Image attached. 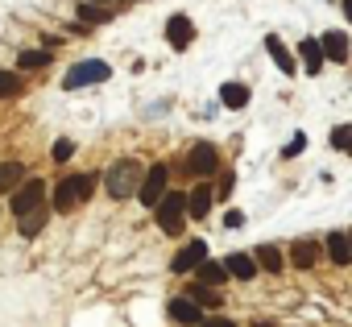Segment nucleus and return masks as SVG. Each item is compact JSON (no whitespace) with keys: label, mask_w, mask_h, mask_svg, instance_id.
Listing matches in <instances>:
<instances>
[{"label":"nucleus","mask_w":352,"mask_h":327,"mask_svg":"<svg viewBox=\"0 0 352 327\" xmlns=\"http://www.w3.org/2000/svg\"><path fill=\"white\" fill-rule=\"evenodd\" d=\"M141 179H145L141 161H133V157H120V161H112V166H108V174H104V187H108V195H112V199H133V195L141 191Z\"/></svg>","instance_id":"f257e3e1"},{"label":"nucleus","mask_w":352,"mask_h":327,"mask_svg":"<svg viewBox=\"0 0 352 327\" xmlns=\"http://www.w3.org/2000/svg\"><path fill=\"white\" fill-rule=\"evenodd\" d=\"M91 191H96V174H67V179L54 187V199H50V207H54V212H71L75 203L91 199Z\"/></svg>","instance_id":"f03ea898"},{"label":"nucleus","mask_w":352,"mask_h":327,"mask_svg":"<svg viewBox=\"0 0 352 327\" xmlns=\"http://www.w3.org/2000/svg\"><path fill=\"white\" fill-rule=\"evenodd\" d=\"M153 216H157V228L162 232H183V224H187V195L183 191H166L162 195V203L153 207Z\"/></svg>","instance_id":"7ed1b4c3"},{"label":"nucleus","mask_w":352,"mask_h":327,"mask_svg":"<svg viewBox=\"0 0 352 327\" xmlns=\"http://www.w3.org/2000/svg\"><path fill=\"white\" fill-rule=\"evenodd\" d=\"M112 75V67L104 63V58H87V63H75L67 75H63V87L67 91H75V87H91V83H104Z\"/></svg>","instance_id":"20e7f679"},{"label":"nucleus","mask_w":352,"mask_h":327,"mask_svg":"<svg viewBox=\"0 0 352 327\" xmlns=\"http://www.w3.org/2000/svg\"><path fill=\"white\" fill-rule=\"evenodd\" d=\"M183 170H191L195 179H212L220 170V149L212 141H195L191 153H187V161H183Z\"/></svg>","instance_id":"39448f33"},{"label":"nucleus","mask_w":352,"mask_h":327,"mask_svg":"<svg viewBox=\"0 0 352 327\" xmlns=\"http://www.w3.org/2000/svg\"><path fill=\"white\" fill-rule=\"evenodd\" d=\"M166 183H170V166H166V161H153V166L145 170V179H141L137 199H141L145 207H157V203H162V195H166Z\"/></svg>","instance_id":"423d86ee"},{"label":"nucleus","mask_w":352,"mask_h":327,"mask_svg":"<svg viewBox=\"0 0 352 327\" xmlns=\"http://www.w3.org/2000/svg\"><path fill=\"white\" fill-rule=\"evenodd\" d=\"M166 311H170L174 323H183V327H199V323H204V306H199L191 294H174V298L166 302Z\"/></svg>","instance_id":"0eeeda50"},{"label":"nucleus","mask_w":352,"mask_h":327,"mask_svg":"<svg viewBox=\"0 0 352 327\" xmlns=\"http://www.w3.org/2000/svg\"><path fill=\"white\" fill-rule=\"evenodd\" d=\"M166 42H170V50H191V42H195V21H191L187 13H174V17L166 21Z\"/></svg>","instance_id":"6e6552de"},{"label":"nucleus","mask_w":352,"mask_h":327,"mask_svg":"<svg viewBox=\"0 0 352 327\" xmlns=\"http://www.w3.org/2000/svg\"><path fill=\"white\" fill-rule=\"evenodd\" d=\"M204 261H208V245H204V240H187L179 253H174L170 269H174V273H195Z\"/></svg>","instance_id":"1a4fd4ad"},{"label":"nucleus","mask_w":352,"mask_h":327,"mask_svg":"<svg viewBox=\"0 0 352 327\" xmlns=\"http://www.w3.org/2000/svg\"><path fill=\"white\" fill-rule=\"evenodd\" d=\"M42 203H46V183H42V179H30L25 187H17V195H13L9 207H13L17 216H25V212H34V207H42Z\"/></svg>","instance_id":"9d476101"},{"label":"nucleus","mask_w":352,"mask_h":327,"mask_svg":"<svg viewBox=\"0 0 352 327\" xmlns=\"http://www.w3.org/2000/svg\"><path fill=\"white\" fill-rule=\"evenodd\" d=\"M298 58H302V71H307L311 79H319L323 67H327V54H323V42H319V38H302V42H298Z\"/></svg>","instance_id":"9b49d317"},{"label":"nucleus","mask_w":352,"mask_h":327,"mask_svg":"<svg viewBox=\"0 0 352 327\" xmlns=\"http://www.w3.org/2000/svg\"><path fill=\"white\" fill-rule=\"evenodd\" d=\"M323 253H327V249H323L319 240H294V245H290V265H294V269H315Z\"/></svg>","instance_id":"f8f14e48"},{"label":"nucleus","mask_w":352,"mask_h":327,"mask_svg":"<svg viewBox=\"0 0 352 327\" xmlns=\"http://www.w3.org/2000/svg\"><path fill=\"white\" fill-rule=\"evenodd\" d=\"M212 207H216V191H212L208 183H199V187L187 195V216H191V220H208Z\"/></svg>","instance_id":"ddd939ff"},{"label":"nucleus","mask_w":352,"mask_h":327,"mask_svg":"<svg viewBox=\"0 0 352 327\" xmlns=\"http://www.w3.org/2000/svg\"><path fill=\"white\" fill-rule=\"evenodd\" d=\"M265 50H270V58H274V67L282 75H298V63H294V54L286 50V42L278 34H265Z\"/></svg>","instance_id":"4468645a"},{"label":"nucleus","mask_w":352,"mask_h":327,"mask_svg":"<svg viewBox=\"0 0 352 327\" xmlns=\"http://www.w3.org/2000/svg\"><path fill=\"white\" fill-rule=\"evenodd\" d=\"M323 249H327L331 265H352V232H327Z\"/></svg>","instance_id":"2eb2a0df"},{"label":"nucleus","mask_w":352,"mask_h":327,"mask_svg":"<svg viewBox=\"0 0 352 327\" xmlns=\"http://www.w3.org/2000/svg\"><path fill=\"white\" fill-rule=\"evenodd\" d=\"M319 42H323V54H327V63H348V54H352V46H348V34H340V30H327V34H319Z\"/></svg>","instance_id":"dca6fc26"},{"label":"nucleus","mask_w":352,"mask_h":327,"mask_svg":"<svg viewBox=\"0 0 352 327\" xmlns=\"http://www.w3.org/2000/svg\"><path fill=\"white\" fill-rule=\"evenodd\" d=\"M224 265H228V273H232L236 282H253V278H257V269H261L253 253H228V257H224Z\"/></svg>","instance_id":"f3484780"},{"label":"nucleus","mask_w":352,"mask_h":327,"mask_svg":"<svg viewBox=\"0 0 352 327\" xmlns=\"http://www.w3.org/2000/svg\"><path fill=\"white\" fill-rule=\"evenodd\" d=\"M112 13H116V9L100 5V0H79V9H75V17H79L83 25H108V21H112Z\"/></svg>","instance_id":"a211bd4d"},{"label":"nucleus","mask_w":352,"mask_h":327,"mask_svg":"<svg viewBox=\"0 0 352 327\" xmlns=\"http://www.w3.org/2000/svg\"><path fill=\"white\" fill-rule=\"evenodd\" d=\"M249 83H220V104L224 108H232V112H241L245 104H249Z\"/></svg>","instance_id":"6ab92c4d"},{"label":"nucleus","mask_w":352,"mask_h":327,"mask_svg":"<svg viewBox=\"0 0 352 327\" xmlns=\"http://www.w3.org/2000/svg\"><path fill=\"white\" fill-rule=\"evenodd\" d=\"M46 220H50V203H42V207L17 216V228H21V236H38V232L46 228Z\"/></svg>","instance_id":"aec40b11"},{"label":"nucleus","mask_w":352,"mask_h":327,"mask_svg":"<svg viewBox=\"0 0 352 327\" xmlns=\"http://www.w3.org/2000/svg\"><path fill=\"white\" fill-rule=\"evenodd\" d=\"M253 257H257V265H261L265 273H282V269H286V257H282V249H278V245H257V253H253Z\"/></svg>","instance_id":"412c9836"},{"label":"nucleus","mask_w":352,"mask_h":327,"mask_svg":"<svg viewBox=\"0 0 352 327\" xmlns=\"http://www.w3.org/2000/svg\"><path fill=\"white\" fill-rule=\"evenodd\" d=\"M195 278H199L204 286H224V282H228L232 273H228V265H224V261H212V257H208V261H204V265L195 269Z\"/></svg>","instance_id":"4be33fe9"},{"label":"nucleus","mask_w":352,"mask_h":327,"mask_svg":"<svg viewBox=\"0 0 352 327\" xmlns=\"http://www.w3.org/2000/svg\"><path fill=\"white\" fill-rule=\"evenodd\" d=\"M187 294H191V298H195L199 306H208V311H216V306L224 302V298H220V286H204L199 278L191 282V290H187Z\"/></svg>","instance_id":"5701e85b"},{"label":"nucleus","mask_w":352,"mask_h":327,"mask_svg":"<svg viewBox=\"0 0 352 327\" xmlns=\"http://www.w3.org/2000/svg\"><path fill=\"white\" fill-rule=\"evenodd\" d=\"M21 174H25L21 161H0V195H5V191H17V187H21Z\"/></svg>","instance_id":"b1692460"},{"label":"nucleus","mask_w":352,"mask_h":327,"mask_svg":"<svg viewBox=\"0 0 352 327\" xmlns=\"http://www.w3.org/2000/svg\"><path fill=\"white\" fill-rule=\"evenodd\" d=\"M54 58H50V50H21L17 54V67H25V71H38V67H50Z\"/></svg>","instance_id":"393cba45"},{"label":"nucleus","mask_w":352,"mask_h":327,"mask_svg":"<svg viewBox=\"0 0 352 327\" xmlns=\"http://www.w3.org/2000/svg\"><path fill=\"white\" fill-rule=\"evenodd\" d=\"M327 145L340 149V153H352V124H336V128L327 133Z\"/></svg>","instance_id":"a878e982"},{"label":"nucleus","mask_w":352,"mask_h":327,"mask_svg":"<svg viewBox=\"0 0 352 327\" xmlns=\"http://www.w3.org/2000/svg\"><path fill=\"white\" fill-rule=\"evenodd\" d=\"M17 91H21V75L0 71V100H9V95H17Z\"/></svg>","instance_id":"bb28decb"},{"label":"nucleus","mask_w":352,"mask_h":327,"mask_svg":"<svg viewBox=\"0 0 352 327\" xmlns=\"http://www.w3.org/2000/svg\"><path fill=\"white\" fill-rule=\"evenodd\" d=\"M302 149H307V133H294V137L282 145V157H298Z\"/></svg>","instance_id":"cd10ccee"},{"label":"nucleus","mask_w":352,"mask_h":327,"mask_svg":"<svg viewBox=\"0 0 352 327\" xmlns=\"http://www.w3.org/2000/svg\"><path fill=\"white\" fill-rule=\"evenodd\" d=\"M232 187H236V174H232V170H224V179H220V187H216V199H228V195H232Z\"/></svg>","instance_id":"c85d7f7f"},{"label":"nucleus","mask_w":352,"mask_h":327,"mask_svg":"<svg viewBox=\"0 0 352 327\" xmlns=\"http://www.w3.org/2000/svg\"><path fill=\"white\" fill-rule=\"evenodd\" d=\"M71 153H75V145H71V141H54V161H67Z\"/></svg>","instance_id":"c756f323"},{"label":"nucleus","mask_w":352,"mask_h":327,"mask_svg":"<svg viewBox=\"0 0 352 327\" xmlns=\"http://www.w3.org/2000/svg\"><path fill=\"white\" fill-rule=\"evenodd\" d=\"M199 327H236L232 319H224V315H204V323Z\"/></svg>","instance_id":"7c9ffc66"},{"label":"nucleus","mask_w":352,"mask_h":327,"mask_svg":"<svg viewBox=\"0 0 352 327\" xmlns=\"http://www.w3.org/2000/svg\"><path fill=\"white\" fill-rule=\"evenodd\" d=\"M241 224H245V212H236V207L224 212V228H241Z\"/></svg>","instance_id":"2f4dec72"},{"label":"nucleus","mask_w":352,"mask_h":327,"mask_svg":"<svg viewBox=\"0 0 352 327\" xmlns=\"http://www.w3.org/2000/svg\"><path fill=\"white\" fill-rule=\"evenodd\" d=\"M340 5H344V17H348V25H352V0H340Z\"/></svg>","instance_id":"473e14b6"},{"label":"nucleus","mask_w":352,"mask_h":327,"mask_svg":"<svg viewBox=\"0 0 352 327\" xmlns=\"http://www.w3.org/2000/svg\"><path fill=\"white\" fill-rule=\"evenodd\" d=\"M100 5H108V9H120V5H129V0H100Z\"/></svg>","instance_id":"72a5a7b5"}]
</instances>
